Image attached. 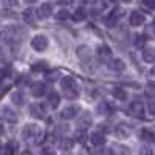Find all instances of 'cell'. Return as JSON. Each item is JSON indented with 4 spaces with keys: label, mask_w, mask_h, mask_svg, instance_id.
<instances>
[{
    "label": "cell",
    "mask_w": 155,
    "mask_h": 155,
    "mask_svg": "<svg viewBox=\"0 0 155 155\" xmlns=\"http://www.w3.org/2000/svg\"><path fill=\"white\" fill-rule=\"evenodd\" d=\"M61 87H62V92H64V95H65V98L76 99L78 96H79V85H78V82L73 79L71 76L62 78Z\"/></svg>",
    "instance_id": "cell-1"
},
{
    "label": "cell",
    "mask_w": 155,
    "mask_h": 155,
    "mask_svg": "<svg viewBox=\"0 0 155 155\" xmlns=\"http://www.w3.org/2000/svg\"><path fill=\"white\" fill-rule=\"evenodd\" d=\"M78 58L81 59V62L82 64H90L92 62V59H93V53H92V50H90V47H87V45H82V47H79L78 48Z\"/></svg>",
    "instance_id": "cell-2"
},
{
    "label": "cell",
    "mask_w": 155,
    "mask_h": 155,
    "mask_svg": "<svg viewBox=\"0 0 155 155\" xmlns=\"http://www.w3.org/2000/svg\"><path fill=\"white\" fill-rule=\"evenodd\" d=\"M127 110H129L127 113L130 116H135V118H143V115H144V106L141 101H134Z\"/></svg>",
    "instance_id": "cell-3"
},
{
    "label": "cell",
    "mask_w": 155,
    "mask_h": 155,
    "mask_svg": "<svg viewBox=\"0 0 155 155\" xmlns=\"http://www.w3.org/2000/svg\"><path fill=\"white\" fill-rule=\"evenodd\" d=\"M31 47L36 51H45L48 48V39L45 36H42V34L34 36V39L31 41Z\"/></svg>",
    "instance_id": "cell-4"
},
{
    "label": "cell",
    "mask_w": 155,
    "mask_h": 155,
    "mask_svg": "<svg viewBox=\"0 0 155 155\" xmlns=\"http://www.w3.org/2000/svg\"><path fill=\"white\" fill-rule=\"evenodd\" d=\"M0 116H2L5 121H8V123H16L19 120L17 112H14L11 107H2L0 109Z\"/></svg>",
    "instance_id": "cell-5"
},
{
    "label": "cell",
    "mask_w": 155,
    "mask_h": 155,
    "mask_svg": "<svg viewBox=\"0 0 155 155\" xmlns=\"http://www.w3.org/2000/svg\"><path fill=\"white\" fill-rule=\"evenodd\" d=\"M79 113H81V109L78 107V106H67L65 109L61 112V116H62L64 120H73Z\"/></svg>",
    "instance_id": "cell-6"
},
{
    "label": "cell",
    "mask_w": 155,
    "mask_h": 155,
    "mask_svg": "<svg viewBox=\"0 0 155 155\" xmlns=\"http://www.w3.org/2000/svg\"><path fill=\"white\" fill-rule=\"evenodd\" d=\"M34 137H37V127L34 124H27L22 129V138L25 141H31Z\"/></svg>",
    "instance_id": "cell-7"
},
{
    "label": "cell",
    "mask_w": 155,
    "mask_h": 155,
    "mask_svg": "<svg viewBox=\"0 0 155 155\" xmlns=\"http://www.w3.org/2000/svg\"><path fill=\"white\" fill-rule=\"evenodd\" d=\"M17 152H19V144L16 141H9V143L0 147V155H16Z\"/></svg>",
    "instance_id": "cell-8"
},
{
    "label": "cell",
    "mask_w": 155,
    "mask_h": 155,
    "mask_svg": "<svg viewBox=\"0 0 155 155\" xmlns=\"http://www.w3.org/2000/svg\"><path fill=\"white\" fill-rule=\"evenodd\" d=\"M120 17H121V12L118 11V9H113L110 14L106 17V27L107 28H113L115 25H118V20H120Z\"/></svg>",
    "instance_id": "cell-9"
},
{
    "label": "cell",
    "mask_w": 155,
    "mask_h": 155,
    "mask_svg": "<svg viewBox=\"0 0 155 155\" xmlns=\"http://www.w3.org/2000/svg\"><path fill=\"white\" fill-rule=\"evenodd\" d=\"M45 107L42 106V104H31L30 106V115L31 116H34V118H37V120H42V118H45Z\"/></svg>",
    "instance_id": "cell-10"
},
{
    "label": "cell",
    "mask_w": 155,
    "mask_h": 155,
    "mask_svg": "<svg viewBox=\"0 0 155 155\" xmlns=\"http://www.w3.org/2000/svg\"><path fill=\"white\" fill-rule=\"evenodd\" d=\"M129 23L132 27H140V25L144 23V14L140 11H132L130 12V17H129Z\"/></svg>",
    "instance_id": "cell-11"
},
{
    "label": "cell",
    "mask_w": 155,
    "mask_h": 155,
    "mask_svg": "<svg viewBox=\"0 0 155 155\" xmlns=\"http://www.w3.org/2000/svg\"><path fill=\"white\" fill-rule=\"evenodd\" d=\"M90 124H92V115H90L88 112H82L79 120H78V129H85L90 127Z\"/></svg>",
    "instance_id": "cell-12"
},
{
    "label": "cell",
    "mask_w": 155,
    "mask_h": 155,
    "mask_svg": "<svg viewBox=\"0 0 155 155\" xmlns=\"http://www.w3.org/2000/svg\"><path fill=\"white\" fill-rule=\"evenodd\" d=\"M37 16H39V11H36L34 8H27L23 11V19H25V22L27 23H34L36 22V19H37Z\"/></svg>",
    "instance_id": "cell-13"
},
{
    "label": "cell",
    "mask_w": 155,
    "mask_h": 155,
    "mask_svg": "<svg viewBox=\"0 0 155 155\" xmlns=\"http://www.w3.org/2000/svg\"><path fill=\"white\" fill-rule=\"evenodd\" d=\"M96 54H98V58L101 61H109L110 56H112V51H110V48L107 45H99L96 48Z\"/></svg>",
    "instance_id": "cell-14"
},
{
    "label": "cell",
    "mask_w": 155,
    "mask_h": 155,
    "mask_svg": "<svg viewBox=\"0 0 155 155\" xmlns=\"http://www.w3.org/2000/svg\"><path fill=\"white\" fill-rule=\"evenodd\" d=\"M96 112H98L99 115L109 116V115H112V113H113V107L109 104V102L102 101V102H99V104H98V107H96Z\"/></svg>",
    "instance_id": "cell-15"
},
{
    "label": "cell",
    "mask_w": 155,
    "mask_h": 155,
    "mask_svg": "<svg viewBox=\"0 0 155 155\" xmlns=\"http://www.w3.org/2000/svg\"><path fill=\"white\" fill-rule=\"evenodd\" d=\"M45 90H47V85L44 82H34L31 87V93H33V96L39 98V96H44Z\"/></svg>",
    "instance_id": "cell-16"
},
{
    "label": "cell",
    "mask_w": 155,
    "mask_h": 155,
    "mask_svg": "<svg viewBox=\"0 0 155 155\" xmlns=\"http://www.w3.org/2000/svg\"><path fill=\"white\" fill-rule=\"evenodd\" d=\"M90 141H92L93 146H102L106 143V135L101 132H95L92 137H90Z\"/></svg>",
    "instance_id": "cell-17"
},
{
    "label": "cell",
    "mask_w": 155,
    "mask_h": 155,
    "mask_svg": "<svg viewBox=\"0 0 155 155\" xmlns=\"http://www.w3.org/2000/svg\"><path fill=\"white\" fill-rule=\"evenodd\" d=\"M51 14H53V6H51L50 3H44L41 8H39V17L47 19V17H50Z\"/></svg>",
    "instance_id": "cell-18"
},
{
    "label": "cell",
    "mask_w": 155,
    "mask_h": 155,
    "mask_svg": "<svg viewBox=\"0 0 155 155\" xmlns=\"http://www.w3.org/2000/svg\"><path fill=\"white\" fill-rule=\"evenodd\" d=\"M109 68L113 70V71H123L126 68V64L121 59H113V61L109 62Z\"/></svg>",
    "instance_id": "cell-19"
},
{
    "label": "cell",
    "mask_w": 155,
    "mask_h": 155,
    "mask_svg": "<svg viewBox=\"0 0 155 155\" xmlns=\"http://www.w3.org/2000/svg\"><path fill=\"white\" fill-rule=\"evenodd\" d=\"M47 102H48V106H51V107H58V106H59V102H61V99H59V93H56V92H50L48 96H47Z\"/></svg>",
    "instance_id": "cell-20"
},
{
    "label": "cell",
    "mask_w": 155,
    "mask_h": 155,
    "mask_svg": "<svg viewBox=\"0 0 155 155\" xmlns=\"http://www.w3.org/2000/svg\"><path fill=\"white\" fill-rule=\"evenodd\" d=\"M143 59L144 62H149V64L155 62V48H146L143 51Z\"/></svg>",
    "instance_id": "cell-21"
},
{
    "label": "cell",
    "mask_w": 155,
    "mask_h": 155,
    "mask_svg": "<svg viewBox=\"0 0 155 155\" xmlns=\"http://www.w3.org/2000/svg\"><path fill=\"white\" fill-rule=\"evenodd\" d=\"M11 99H12V102H14L16 106H23L25 104V96H23V93L22 92H14L11 95Z\"/></svg>",
    "instance_id": "cell-22"
},
{
    "label": "cell",
    "mask_w": 155,
    "mask_h": 155,
    "mask_svg": "<svg viewBox=\"0 0 155 155\" xmlns=\"http://www.w3.org/2000/svg\"><path fill=\"white\" fill-rule=\"evenodd\" d=\"M140 138L143 141H155V134L147 130V129H143V130L140 132Z\"/></svg>",
    "instance_id": "cell-23"
},
{
    "label": "cell",
    "mask_w": 155,
    "mask_h": 155,
    "mask_svg": "<svg viewBox=\"0 0 155 155\" xmlns=\"http://www.w3.org/2000/svg\"><path fill=\"white\" fill-rule=\"evenodd\" d=\"M59 147H61V149H64V150L71 149V147H73V140H71V138H68V137L61 138V141H59Z\"/></svg>",
    "instance_id": "cell-24"
},
{
    "label": "cell",
    "mask_w": 155,
    "mask_h": 155,
    "mask_svg": "<svg viewBox=\"0 0 155 155\" xmlns=\"http://www.w3.org/2000/svg\"><path fill=\"white\" fill-rule=\"evenodd\" d=\"M112 95L116 98V99H120V101H124V99H127V93L124 92L123 88H120V87H116L113 92H112Z\"/></svg>",
    "instance_id": "cell-25"
},
{
    "label": "cell",
    "mask_w": 155,
    "mask_h": 155,
    "mask_svg": "<svg viewBox=\"0 0 155 155\" xmlns=\"http://www.w3.org/2000/svg\"><path fill=\"white\" fill-rule=\"evenodd\" d=\"M47 68H48V65H47L45 61H39V62H36V64H33V65H31V70L33 71H44Z\"/></svg>",
    "instance_id": "cell-26"
},
{
    "label": "cell",
    "mask_w": 155,
    "mask_h": 155,
    "mask_svg": "<svg viewBox=\"0 0 155 155\" xmlns=\"http://www.w3.org/2000/svg\"><path fill=\"white\" fill-rule=\"evenodd\" d=\"M144 93L149 98H155V84L153 82H147L144 87Z\"/></svg>",
    "instance_id": "cell-27"
},
{
    "label": "cell",
    "mask_w": 155,
    "mask_h": 155,
    "mask_svg": "<svg viewBox=\"0 0 155 155\" xmlns=\"http://www.w3.org/2000/svg\"><path fill=\"white\" fill-rule=\"evenodd\" d=\"M68 17H70L68 9H59V11L56 12V19H58V20H67Z\"/></svg>",
    "instance_id": "cell-28"
},
{
    "label": "cell",
    "mask_w": 155,
    "mask_h": 155,
    "mask_svg": "<svg viewBox=\"0 0 155 155\" xmlns=\"http://www.w3.org/2000/svg\"><path fill=\"white\" fill-rule=\"evenodd\" d=\"M116 134H118L120 138H126L129 135V130L124 127V124H118V127H116Z\"/></svg>",
    "instance_id": "cell-29"
},
{
    "label": "cell",
    "mask_w": 155,
    "mask_h": 155,
    "mask_svg": "<svg viewBox=\"0 0 155 155\" xmlns=\"http://www.w3.org/2000/svg\"><path fill=\"white\" fill-rule=\"evenodd\" d=\"M146 36H143V34H138L137 37H135V45L138 47V48H141V47H144V44H146Z\"/></svg>",
    "instance_id": "cell-30"
},
{
    "label": "cell",
    "mask_w": 155,
    "mask_h": 155,
    "mask_svg": "<svg viewBox=\"0 0 155 155\" xmlns=\"http://www.w3.org/2000/svg\"><path fill=\"white\" fill-rule=\"evenodd\" d=\"M76 141H79V143H84V141H85V132H84V129H78V132H76Z\"/></svg>",
    "instance_id": "cell-31"
},
{
    "label": "cell",
    "mask_w": 155,
    "mask_h": 155,
    "mask_svg": "<svg viewBox=\"0 0 155 155\" xmlns=\"http://www.w3.org/2000/svg\"><path fill=\"white\" fill-rule=\"evenodd\" d=\"M84 17H85V11L82 8H79L76 11V14H74V20H82Z\"/></svg>",
    "instance_id": "cell-32"
},
{
    "label": "cell",
    "mask_w": 155,
    "mask_h": 155,
    "mask_svg": "<svg viewBox=\"0 0 155 155\" xmlns=\"http://www.w3.org/2000/svg\"><path fill=\"white\" fill-rule=\"evenodd\" d=\"M141 3H143L146 8H149V9L155 8V0H141Z\"/></svg>",
    "instance_id": "cell-33"
},
{
    "label": "cell",
    "mask_w": 155,
    "mask_h": 155,
    "mask_svg": "<svg viewBox=\"0 0 155 155\" xmlns=\"http://www.w3.org/2000/svg\"><path fill=\"white\" fill-rule=\"evenodd\" d=\"M58 74H59V71H50V73L47 74V79L53 82L54 79H58Z\"/></svg>",
    "instance_id": "cell-34"
},
{
    "label": "cell",
    "mask_w": 155,
    "mask_h": 155,
    "mask_svg": "<svg viewBox=\"0 0 155 155\" xmlns=\"http://www.w3.org/2000/svg\"><path fill=\"white\" fill-rule=\"evenodd\" d=\"M147 110H149V113L152 116H155V101H152V102H149V104H147Z\"/></svg>",
    "instance_id": "cell-35"
},
{
    "label": "cell",
    "mask_w": 155,
    "mask_h": 155,
    "mask_svg": "<svg viewBox=\"0 0 155 155\" xmlns=\"http://www.w3.org/2000/svg\"><path fill=\"white\" fill-rule=\"evenodd\" d=\"M140 155H152V152H150L149 147L144 146V147H141V149H140Z\"/></svg>",
    "instance_id": "cell-36"
},
{
    "label": "cell",
    "mask_w": 155,
    "mask_h": 155,
    "mask_svg": "<svg viewBox=\"0 0 155 155\" xmlns=\"http://www.w3.org/2000/svg\"><path fill=\"white\" fill-rule=\"evenodd\" d=\"M41 155H56V152H54L53 149H44Z\"/></svg>",
    "instance_id": "cell-37"
},
{
    "label": "cell",
    "mask_w": 155,
    "mask_h": 155,
    "mask_svg": "<svg viewBox=\"0 0 155 155\" xmlns=\"http://www.w3.org/2000/svg\"><path fill=\"white\" fill-rule=\"evenodd\" d=\"M8 88H9L8 84H6V85H0V96H3V93L8 92Z\"/></svg>",
    "instance_id": "cell-38"
},
{
    "label": "cell",
    "mask_w": 155,
    "mask_h": 155,
    "mask_svg": "<svg viewBox=\"0 0 155 155\" xmlns=\"http://www.w3.org/2000/svg\"><path fill=\"white\" fill-rule=\"evenodd\" d=\"M5 3L12 6V5H16V3H17V0H5Z\"/></svg>",
    "instance_id": "cell-39"
},
{
    "label": "cell",
    "mask_w": 155,
    "mask_h": 155,
    "mask_svg": "<svg viewBox=\"0 0 155 155\" xmlns=\"http://www.w3.org/2000/svg\"><path fill=\"white\" fill-rule=\"evenodd\" d=\"M3 130H5V129H3V124H0V135L3 134Z\"/></svg>",
    "instance_id": "cell-40"
},
{
    "label": "cell",
    "mask_w": 155,
    "mask_h": 155,
    "mask_svg": "<svg viewBox=\"0 0 155 155\" xmlns=\"http://www.w3.org/2000/svg\"><path fill=\"white\" fill-rule=\"evenodd\" d=\"M58 2H61V3H68L70 0H58Z\"/></svg>",
    "instance_id": "cell-41"
},
{
    "label": "cell",
    "mask_w": 155,
    "mask_h": 155,
    "mask_svg": "<svg viewBox=\"0 0 155 155\" xmlns=\"http://www.w3.org/2000/svg\"><path fill=\"white\" fill-rule=\"evenodd\" d=\"M25 2H27V3H34L36 0H25Z\"/></svg>",
    "instance_id": "cell-42"
},
{
    "label": "cell",
    "mask_w": 155,
    "mask_h": 155,
    "mask_svg": "<svg viewBox=\"0 0 155 155\" xmlns=\"http://www.w3.org/2000/svg\"><path fill=\"white\" fill-rule=\"evenodd\" d=\"M150 73H152V76H155V67L152 68V71H150Z\"/></svg>",
    "instance_id": "cell-43"
},
{
    "label": "cell",
    "mask_w": 155,
    "mask_h": 155,
    "mask_svg": "<svg viewBox=\"0 0 155 155\" xmlns=\"http://www.w3.org/2000/svg\"><path fill=\"white\" fill-rule=\"evenodd\" d=\"M64 155H71V153H67V152H65V153H64Z\"/></svg>",
    "instance_id": "cell-44"
},
{
    "label": "cell",
    "mask_w": 155,
    "mask_h": 155,
    "mask_svg": "<svg viewBox=\"0 0 155 155\" xmlns=\"http://www.w3.org/2000/svg\"><path fill=\"white\" fill-rule=\"evenodd\" d=\"M124 2H130V0H124Z\"/></svg>",
    "instance_id": "cell-45"
}]
</instances>
